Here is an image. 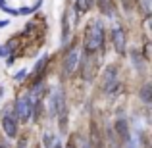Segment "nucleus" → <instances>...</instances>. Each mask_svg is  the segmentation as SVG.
<instances>
[{
	"instance_id": "f257e3e1",
	"label": "nucleus",
	"mask_w": 152,
	"mask_h": 148,
	"mask_svg": "<svg viewBox=\"0 0 152 148\" xmlns=\"http://www.w3.org/2000/svg\"><path fill=\"white\" fill-rule=\"evenodd\" d=\"M104 23L100 19H94L89 27H87V35H85V50L87 54H93L98 48L104 46Z\"/></svg>"
},
{
	"instance_id": "f03ea898",
	"label": "nucleus",
	"mask_w": 152,
	"mask_h": 148,
	"mask_svg": "<svg viewBox=\"0 0 152 148\" xmlns=\"http://www.w3.org/2000/svg\"><path fill=\"white\" fill-rule=\"evenodd\" d=\"M121 87V81H119V69L115 63L108 66L102 73V89L106 90V94H115Z\"/></svg>"
},
{
	"instance_id": "7ed1b4c3",
	"label": "nucleus",
	"mask_w": 152,
	"mask_h": 148,
	"mask_svg": "<svg viewBox=\"0 0 152 148\" xmlns=\"http://www.w3.org/2000/svg\"><path fill=\"white\" fill-rule=\"evenodd\" d=\"M33 100H31L29 94H23V96H19L15 100L14 104V115L15 119H18V123H27L31 119V115H33Z\"/></svg>"
},
{
	"instance_id": "20e7f679",
	"label": "nucleus",
	"mask_w": 152,
	"mask_h": 148,
	"mask_svg": "<svg viewBox=\"0 0 152 148\" xmlns=\"http://www.w3.org/2000/svg\"><path fill=\"white\" fill-rule=\"evenodd\" d=\"M48 110H50V117H56V115L64 114L66 110V94H64V89L56 85L50 93V100H48Z\"/></svg>"
},
{
	"instance_id": "39448f33",
	"label": "nucleus",
	"mask_w": 152,
	"mask_h": 148,
	"mask_svg": "<svg viewBox=\"0 0 152 148\" xmlns=\"http://www.w3.org/2000/svg\"><path fill=\"white\" fill-rule=\"evenodd\" d=\"M79 63V50L75 48V46H71L69 50H67L66 58H64V75H71L75 71V67H77Z\"/></svg>"
},
{
	"instance_id": "423d86ee",
	"label": "nucleus",
	"mask_w": 152,
	"mask_h": 148,
	"mask_svg": "<svg viewBox=\"0 0 152 148\" xmlns=\"http://www.w3.org/2000/svg\"><path fill=\"white\" fill-rule=\"evenodd\" d=\"M2 115V127H4V133H6V137L14 139L15 135H18V119H15V115L12 114V112H4Z\"/></svg>"
},
{
	"instance_id": "0eeeda50",
	"label": "nucleus",
	"mask_w": 152,
	"mask_h": 148,
	"mask_svg": "<svg viewBox=\"0 0 152 148\" xmlns=\"http://www.w3.org/2000/svg\"><path fill=\"white\" fill-rule=\"evenodd\" d=\"M112 42H114V48L118 54H123L125 52V31L119 25H115L112 29Z\"/></svg>"
},
{
	"instance_id": "6e6552de",
	"label": "nucleus",
	"mask_w": 152,
	"mask_h": 148,
	"mask_svg": "<svg viewBox=\"0 0 152 148\" xmlns=\"http://www.w3.org/2000/svg\"><path fill=\"white\" fill-rule=\"evenodd\" d=\"M115 133H118L119 141H123V144H125V141L129 139V123L125 117H119L115 121Z\"/></svg>"
},
{
	"instance_id": "1a4fd4ad",
	"label": "nucleus",
	"mask_w": 152,
	"mask_h": 148,
	"mask_svg": "<svg viewBox=\"0 0 152 148\" xmlns=\"http://www.w3.org/2000/svg\"><path fill=\"white\" fill-rule=\"evenodd\" d=\"M91 148H102V137L100 131H98L96 123H91V141H89Z\"/></svg>"
},
{
	"instance_id": "9d476101",
	"label": "nucleus",
	"mask_w": 152,
	"mask_h": 148,
	"mask_svg": "<svg viewBox=\"0 0 152 148\" xmlns=\"http://www.w3.org/2000/svg\"><path fill=\"white\" fill-rule=\"evenodd\" d=\"M69 37H71V27H69V15L66 12L62 17V46H66L69 42Z\"/></svg>"
},
{
	"instance_id": "9b49d317",
	"label": "nucleus",
	"mask_w": 152,
	"mask_h": 148,
	"mask_svg": "<svg viewBox=\"0 0 152 148\" xmlns=\"http://www.w3.org/2000/svg\"><path fill=\"white\" fill-rule=\"evenodd\" d=\"M46 63H48V56H42V58L37 62V66H35V69H33V79H35V81H33V85H37V79L41 77V75H42V71L46 69Z\"/></svg>"
},
{
	"instance_id": "f8f14e48",
	"label": "nucleus",
	"mask_w": 152,
	"mask_h": 148,
	"mask_svg": "<svg viewBox=\"0 0 152 148\" xmlns=\"http://www.w3.org/2000/svg\"><path fill=\"white\" fill-rule=\"evenodd\" d=\"M139 96H141V100H142L145 104L150 102V96H152V85H150V83L142 85V89H141V93H139Z\"/></svg>"
},
{
	"instance_id": "ddd939ff",
	"label": "nucleus",
	"mask_w": 152,
	"mask_h": 148,
	"mask_svg": "<svg viewBox=\"0 0 152 148\" xmlns=\"http://www.w3.org/2000/svg\"><path fill=\"white\" fill-rule=\"evenodd\" d=\"M131 60H133L135 67H139V69L142 67V60H141V52H139V50H133V52H131Z\"/></svg>"
},
{
	"instance_id": "4468645a",
	"label": "nucleus",
	"mask_w": 152,
	"mask_h": 148,
	"mask_svg": "<svg viewBox=\"0 0 152 148\" xmlns=\"http://www.w3.org/2000/svg\"><path fill=\"white\" fill-rule=\"evenodd\" d=\"M139 10H141L145 15H148V12H150V0H139Z\"/></svg>"
},
{
	"instance_id": "2eb2a0df",
	"label": "nucleus",
	"mask_w": 152,
	"mask_h": 148,
	"mask_svg": "<svg viewBox=\"0 0 152 148\" xmlns=\"http://www.w3.org/2000/svg\"><path fill=\"white\" fill-rule=\"evenodd\" d=\"M12 52H14V50H12L10 42H8V44H2V46H0V58H6V56L12 54Z\"/></svg>"
},
{
	"instance_id": "dca6fc26",
	"label": "nucleus",
	"mask_w": 152,
	"mask_h": 148,
	"mask_svg": "<svg viewBox=\"0 0 152 148\" xmlns=\"http://www.w3.org/2000/svg\"><path fill=\"white\" fill-rule=\"evenodd\" d=\"M42 142H45V148H52V144H54V137H52L50 133H46L45 137H42Z\"/></svg>"
},
{
	"instance_id": "f3484780",
	"label": "nucleus",
	"mask_w": 152,
	"mask_h": 148,
	"mask_svg": "<svg viewBox=\"0 0 152 148\" xmlns=\"http://www.w3.org/2000/svg\"><path fill=\"white\" fill-rule=\"evenodd\" d=\"M25 75H27V69H25V67H23V69H19V71H18V73H15V75H14V81H18V83H21V81H23V79H25Z\"/></svg>"
},
{
	"instance_id": "a211bd4d",
	"label": "nucleus",
	"mask_w": 152,
	"mask_h": 148,
	"mask_svg": "<svg viewBox=\"0 0 152 148\" xmlns=\"http://www.w3.org/2000/svg\"><path fill=\"white\" fill-rule=\"evenodd\" d=\"M33 6H23V8H19V10H18V15H29V14H33Z\"/></svg>"
},
{
	"instance_id": "6ab92c4d",
	"label": "nucleus",
	"mask_w": 152,
	"mask_h": 148,
	"mask_svg": "<svg viewBox=\"0 0 152 148\" xmlns=\"http://www.w3.org/2000/svg\"><path fill=\"white\" fill-rule=\"evenodd\" d=\"M2 12H6L8 15H18V10H15V8H10V6H4Z\"/></svg>"
},
{
	"instance_id": "aec40b11",
	"label": "nucleus",
	"mask_w": 152,
	"mask_h": 148,
	"mask_svg": "<svg viewBox=\"0 0 152 148\" xmlns=\"http://www.w3.org/2000/svg\"><path fill=\"white\" fill-rule=\"evenodd\" d=\"M94 2H96V0H83V6H85V10L93 8V6H94Z\"/></svg>"
},
{
	"instance_id": "412c9836",
	"label": "nucleus",
	"mask_w": 152,
	"mask_h": 148,
	"mask_svg": "<svg viewBox=\"0 0 152 148\" xmlns=\"http://www.w3.org/2000/svg\"><path fill=\"white\" fill-rule=\"evenodd\" d=\"M10 25V19H0V29H2V27H8Z\"/></svg>"
},
{
	"instance_id": "4be33fe9",
	"label": "nucleus",
	"mask_w": 152,
	"mask_h": 148,
	"mask_svg": "<svg viewBox=\"0 0 152 148\" xmlns=\"http://www.w3.org/2000/svg\"><path fill=\"white\" fill-rule=\"evenodd\" d=\"M41 6H42V0H37V2L33 4V10L37 12V10H39V8H41Z\"/></svg>"
},
{
	"instance_id": "5701e85b",
	"label": "nucleus",
	"mask_w": 152,
	"mask_h": 148,
	"mask_svg": "<svg viewBox=\"0 0 152 148\" xmlns=\"http://www.w3.org/2000/svg\"><path fill=\"white\" fill-rule=\"evenodd\" d=\"M25 146H27V141H25V139H21L19 144H18V148H25Z\"/></svg>"
},
{
	"instance_id": "b1692460",
	"label": "nucleus",
	"mask_w": 152,
	"mask_h": 148,
	"mask_svg": "<svg viewBox=\"0 0 152 148\" xmlns=\"http://www.w3.org/2000/svg\"><path fill=\"white\" fill-rule=\"evenodd\" d=\"M4 6H6V0H0V10H2Z\"/></svg>"
},
{
	"instance_id": "393cba45",
	"label": "nucleus",
	"mask_w": 152,
	"mask_h": 148,
	"mask_svg": "<svg viewBox=\"0 0 152 148\" xmlns=\"http://www.w3.org/2000/svg\"><path fill=\"white\" fill-rule=\"evenodd\" d=\"M52 148H62V144H52Z\"/></svg>"
},
{
	"instance_id": "a878e982",
	"label": "nucleus",
	"mask_w": 152,
	"mask_h": 148,
	"mask_svg": "<svg viewBox=\"0 0 152 148\" xmlns=\"http://www.w3.org/2000/svg\"><path fill=\"white\" fill-rule=\"evenodd\" d=\"M2 94H4V89H2V87H0V98H2Z\"/></svg>"
}]
</instances>
